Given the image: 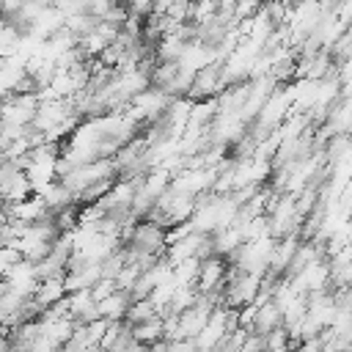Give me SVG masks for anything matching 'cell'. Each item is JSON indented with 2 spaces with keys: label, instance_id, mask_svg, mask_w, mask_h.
Returning a JSON list of instances; mask_svg holds the SVG:
<instances>
[{
  "label": "cell",
  "instance_id": "1",
  "mask_svg": "<svg viewBox=\"0 0 352 352\" xmlns=\"http://www.w3.org/2000/svg\"><path fill=\"white\" fill-rule=\"evenodd\" d=\"M126 248L132 250H140V253H151V256H165L168 250V228L151 223V220H138L129 239H126Z\"/></svg>",
  "mask_w": 352,
  "mask_h": 352
},
{
  "label": "cell",
  "instance_id": "2",
  "mask_svg": "<svg viewBox=\"0 0 352 352\" xmlns=\"http://www.w3.org/2000/svg\"><path fill=\"white\" fill-rule=\"evenodd\" d=\"M226 88L223 82V63H212L201 72H195L192 77V85L187 91V99L190 102H204V99H217V94Z\"/></svg>",
  "mask_w": 352,
  "mask_h": 352
},
{
  "label": "cell",
  "instance_id": "3",
  "mask_svg": "<svg viewBox=\"0 0 352 352\" xmlns=\"http://www.w3.org/2000/svg\"><path fill=\"white\" fill-rule=\"evenodd\" d=\"M41 99H38V91L33 94H14L8 99H3V121L6 124H19V126H30L33 124V116L38 110Z\"/></svg>",
  "mask_w": 352,
  "mask_h": 352
},
{
  "label": "cell",
  "instance_id": "4",
  "mask_svg": "<svg viewBox=\"0 0 352 352\" xmlns=\"http://www.w3.org/2000/svg\"><path fill=\"white\" fill-rule=\"evenodd\" d=\"M226 272H228V261L223 256H209L201 261V270H198V280H195V289L201 294L206 292H223L226 286Z\"/></svg>",
  "mask_w": 352,
  "mask_h": 352
},
{
  "label": "cell",
  "instance_id": "5",
  "mask_svg": "<svg viewBox=\"0 0 352 352\" xmlns=\"http://www.w3.org/2000/svg\"><path fill=\"white\" fill-rule=\"evenodd\" d=\"M25 77H28V60L25 58H19V55L0 58V99L14 96Z\"/></svg>",
  "mask_w": 352,
  "mask_h": 352
},
{
  "label": "cell",
  "instance_id": "6",
  "mask_svg": "<svg viewBox=\"0 0 352 352\" xmlns=\"http://www.w3.org/2000/svg\"><path fill=\"white\" fill-rule=\"evenodd\" d=\"M66 28V16L55 8V6H44L41 8V14L28 25V36H33V38H38V41H47V38H52L58 30H63Z\"/></svg>",
  "mask_w": 352,
  "mask_h": 352
},
{
  "label": "cell",
  "instance_id": "7",
  "mask_svg": "<svg viewBox=\"0 0 352 352\" xmlns=\"http://www.w3.org/2000/svg\"><path fill=\"white\" fill-rule=\"evenodd\" d=\"M6 212H8V217H11V220H19V223H25V226L52 217V212L47 209V204H44V198H41V195H30V198H25V201L6 204Z\"/></svg>",
  "mask_w": 352,
  "mask_h": 352
},
{
  "label": "cell",
  "instance_id": "8",
  "mask_svg": "<svg viewBox=\"0 0 352 352\" xmlns=\"http://www.w3.org/2000/svg\"><path fill=\"white\" fill-rule=\"evenodd\" d=\"M66 305H69V316H72L77 324H88V322L99 319V308H96V300H94L91 289L66 294Z\"/></svg>",
  "mask_w": 352,
  "mask_h": 352
},
{
  "label": "cell",
  "instance_id": "9",
  "mask_svg": "<svg viewBox=\"0 0 352 352\" xmlns=\"http://www.w3.org/2000/svg\"><path fill=\"white\" fill-rule=\"evenodd\" d=\"M300 248V239L297 236H283V239H275V248H272V256H270V270L272 275L278 278H286L289 267H292V258Z\"/></svg>",
  "mask_w": 352,
  "mask_h": 352
},
{
  "label": "cell",
  "instance_id": "10",
  "mask_svg": "<svg viewBox=\"0 0 352 352\" xmlns=\"http://www.w3.org/2000/svg\"><path fill=\"white\" fill-rule=\"evenodd\" d=\"M280 324H283V314H280V308H278L272 300H267V302L256 305L250 333H256V336H261V338H264L270 330H275V327H280Z\"/></svg>",
  "mask_w": 352,
  "mask_h": 352
},
{
  "label": "cell",
  "instance_id": "11",
  "mask_svg": "<svg viewBox=\"0 0 352 352\" xmlns=\"http://www.w3.org/2000/svg\"><path fill=\"white\" fill-rule=\"evenodd\" d=\"M66 280H63V275H55V278H44V280H38V286H36V302L47 311V308H52V305H58L60 300H66Z\"/></svg>",
  "mask_w": 352,
  "mask_h": 352
},
{
  "label": "cell",
  "instance_id": "12",
  "mask_svg": "<svg viewBox=\"0 0 352 352\" xmlns=\"http://www.w3.org/2000/svg\"><path fill=\"white\" fill-rule=\"evenodd\" d=\"M74 327H77V322L74 319H50V316H41V336L52 344V346H63L69 338H72V333H74Z\"/></svg>",
  "mask_w": 352,
  "mask_h": 352
},
{
  "label": "cell",
  "instance_id": "13",
  "mask_svg": "<svg viewBox=\"0 0 352 352\" xmlns=\"http://www.w3.org/2000/svg\"><path fill=\"white\" fill-rule=\"evenodd\" d=\"M63 280H66V292L72 294V292H85V289H91L96 280H102V267L99 264H85V267H80V270H69L66 275H63Z\"/></svg>",
  "mask_w": 352,
  "mask_h": 352
},
{
  "label": "cell",
  "instance_id": "14",
  "mask_svg": "<svg viewBox=\"0 0 352 352\" xmlns=\"http://www.w3.org/2000/svg\"><path fill=\"white\" fill-rule=\"evenodd\" d=\"M129 305H132V297H129L126 292H121V289H118L116 294H110L107 300L96 302L99 316H102V319H107V322H124V319H126Z\"/></svg>",
  "mask_w": 352,
  "mask_h": 352
},
{
  "label": "cell",
  "instance_id": "15",
  "mask_svg": "<svg viewBox=\"0 0 352 352\" xmlns=\"http://www.w3.org/2000/svg\"><path fill=\"white\" fill-rule=\"evenodd\" d=\"M36 195H41L44 198V204H47V209L55 214V212H60V209H66V206H72V204H77V198L72 195V190H66L60 182H52V184H47L41 192H36Z\"/></svg>",
  "mask_w": 352,
  "mask_h": 352
},
{
  "label": "cell",
  "instance_id": "16",
  "mask_svg": "<svg viewBox=\"0 0 352 352\" xmlns=\"http://www.w3.org/2000/svg\"><path fill=\"white\" fill-rule=\"evenodd\" d=\"M132 338L138 344H157V341H165V327H162V316H154L148 322H140V324H132Z\"/></svg>",
  "mask_w": 352,
  "mask_h": 352
},
{
  "label": "cell",
  "instance_id": "17",
  "mask_svg": "<svg viewBox=\"0 0 352 352\" xmlns=\"http://www.w3.org/2000/svg\"><path fill=\"white\" fill-rule=\"evenodd\" d=\"M0 195L6 198V204H16V201H25V198L36 195V190H33L30 179L25 176V170H22V173H16V176L11 179V184H8V187H6Z\"/></svg>",
  "mask_w": 352,
  "mask_h": 352
},
{
  "label": "cell",
  "instance_id": "18",
  "mask_svg": "<svg viewBox=\"0 0 352 352\" xmlns=\"http://www.w3.org/2000/svg\"><path fill=\"white\" fill-rule=\"evenodd\" d=\"M154 316H160V308L148 300V297H143V300H132V305H129V311H126V324L132 327V324H140V322H148V319H154Z\"/></svg>",
  "mask_w": 352,
  "mask_h": 352
},
{
  "label": "cell",
  "instance_id": "19",
  "mask_svg": "<svg viewBox=\"0 0 352 352\" xmlns=\"http://www.w3.org/2000/svg\"><path fill=\"white\" fill-rule=\"evenodd\" d=\"M264 352H292V336L283 324L264 336Z\"/></svg>",
  "mask_w": 352,
  "mask_h": 352
},
{
  "label": "cell",
  "instance_id": "20",
  "mask_svg": "<svg viewBox=\"0 0 352 352\" xmlns=\"http://www.w3.org/2000/svg\"><path fill=\"white\" fill-rule=\"evenodd\" d=\"M99 22H102V19H96V16H91V14H77V16H69V19H66V30H72L77 38H82V36H88Z\"/></svg>",
  "mask_w": 352,
  "mask_h": 352
},
{
  "label": "cell",
  "instance_id": "21",
  "mask_svg": "<svg viewBox=\"0 0 352 352\" xmlns=\"http://www.w3.org/2000/svg\"><path fill=\"white\" fill-rule=\"evenodd\" d=\"M264 8V0H234V25L253 19Z\"/></svg>",
  "mask_w": 352,
  "mask_h": 352
},
{
  "label": "cell",
  "instance_id": "22",
  "mask_svg": "<svg viewBox=\"0 0 352 352\" xmlns=\"http://www.w3.org/2000/svg\"><path fill=\"white\" fill-rule=\"evenodd\" d=\"M138 278H140V270H138L135 264H126V267H124V270L116 275V286H118L121 292H126V294H129V292L135 289ZM129 297H132V294H129Z\"/></svg>",
  "mask_w": 352,
  "mask_h": 352
},
{
  "label": "cell",
  "instance_id": "23",
  "mask_svg": "<svg viewBox=\"0 0 352 352\" xmlns=\"http://www.w3.org/2000/svg\"><path fill=\"white\" fill-rule=\"evenodd\" d=\"M66 19L69 16H77V14H88V0H55L52 3Z\"/></svg>",
  "mask_w": 352,
  "mask_h": 352
},
{
  "label": "cell",
  "instance_id": "24",
  "mask_svg": "<svg viewBox=\"0 0 352 352\" xmlns=\"http://www.w3.org/2000/svg\"><path fill=\"white\" fill-rule=\"evenodd\" d=\"M154 3L157 0H124V6L129 8V14L138 16V19H148L154 14Z\"/></svg>",
  "mask_w": 352,
  "mask_h": 352
},
{
  "label": "cell",
  "instance_id": "25",
  "mask_svg": "<svg viewBox=\"0 0 352 352\" xmlns=\"http://www.w3.org/2000/svg\"><path fill=\"white\" fill-rule=\"evenodd\" d=\"M118 292V286H116V280L113 278H102V280H96L94 286H91V294H94V300L96 302H102V300H107L110 294H116Z\"/></svg>",
  "mask_w": 352,
  "mask_h": 352
},
{
  "label": "cell",
  "instance_id": "26",
  "mask_svg": "<svg viewBox=\"0 0 352 352\" xmlns=\"http://www.w3.org/2000/svg\"><path fill=\"white\" fill-rule=\"evenodd\" d=\"M22 8H25V0H0V14H3L8 22H14V19L22 14Z\"/></svg>",
  "mask_w": 352,
  "mask_h": 352
},
{
  "label": "cell",
  "instance_id": "27",
  "mask_svg": "<svg viewBox=\"0 0 352 352\" xmlns=\"http://www.w3.org/2000/svg\"><path fill=\"white\" fill-rule=\"evenodd\" d=\"M116 3H118V0H88V14L96 16V19H104L107 11H110Z\"/></svg>",
  "mask_w": 352,
  "mask_h": 352
},
{
  "label": "cell",
  "instance_id": "28",
  "mask_svg": "<svg viewBox=\"0 0 352 352\" xmlns=\"http://www.w3.org/2000/svg\"><path fill=\"white\" fill-rule=\"evenodd\" d=\"M0 352H11V336H6L3 327H0Z\"/></svg>",
  "mask_w": 352,
  "mask_h": 352
},
{
  "label": "cell",
  "instance_id": "29",
  "mask_svg": "<svg viewBox=\"0 0 352 352\" xmlns=\"http://www.w3.org/2000/svg\"><path fill=\"white\" fill-rule=\"evenodd\" d=\"M6 28H8V19H6V16H3V14H0V33H3V30H6Z\"/></svg>",
  "mask_w": 352,
  "mask_h": 352
},
{
  "label": "cell",
  "instance_id": "30",
  "mask_svg": "<svg viewBox=\"0 0 352 352\" xmlns=\"http://www.w3.org/2000/svg\"><path fill=\"white\" fill-rule=\"evenodd\" d=\"M36 3H41V6H52L55 0H36Z\"/></svg>",
  "mask_w": 352,
  "mask_h": 352
},
{
  "label": "cell",
  "instance_id": "31",
  "mask_svg": "<svg viewBox=\"0 0 352 352\" xmlns=\"http://www.w3.org/2000/svg\"><path fill=\"white\" fill-rule=\"evenodd\" d=\"M52 352H69V349H66V346H55Z\"/></svg>",
  "mask_w": 352,
  "mask_h": 352
},
{
  "label": "cell",
  "instance_id": "32",
  "mask_svg": "<svg viewBox=\"0 0 352 352\" xmlns=\"http://www.w3.org/2000/svg\"><path fill=\"white\" fill-rule=\"evenodd\" d=\"M346 33H352V19H349V25H346Z\"/></svg>",
  "mask_w": 352,
  "mask_h": 352
},
{
  "label": "cell",
  "instance_id": "33",
  "mask_svg": "<svg viewBox=\"0 0 352 352\" xmlns=\"http://www.w3.org/2000/svg\"><path fill=\"white\" fill-rule=\"evenodd\" d=\"M0 121H3V99H0Z\"/></svg>",
  "mask_w": 352,
  "mask_h": 352
}]
</instances>
